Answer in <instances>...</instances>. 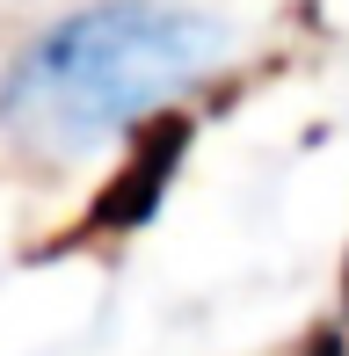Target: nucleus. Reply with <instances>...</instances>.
<instances>
[{"mask_svg": "<svg viewBox=\"0 0 349 356\" xmlns=\"http://www.w3.org/2000/svg\"><path fill=\"white\" fill-rule=\"evenodd\" d=\"M226 51V22L168 0H95L22 44L0 117L29 153H95L138 117L182 102Z\"/></svg>", "mask_w": 349, "mask_h": 356, "instance_id": "nucleus-1", "label": "nucleus"}, {"mask_svg": "<svg viewBox=\"0 0 349 356\" xmlns=\"http://www.w3.org/2000/svg\"><path fill=\"white\" fill-rule=\"evenodd\" d=\"M313 356H342V342H313Z\"/></svg>", "mask_w": 349, "mask_h": 356, "instance_id": "nucleus-3", "label": "nucleus"}, {"mask_svg": "<svg viewBox=\"0 0 349 356\" xmlns=\"http://www.w3.org/2000/svg\"><path fill=\"white\" fill-rule=\"evenodd\" d=\"M174 153H182V131H174V138H153L146 160L131 168V197L109 204V211H95V218H102V225H146V218H153V197H161L168 175H174Z\"/></svg>", "mask_w": 349, "mask_h": 356, "instance_id": "nucleus-2", "label": "nucleus"}]
</instances>
